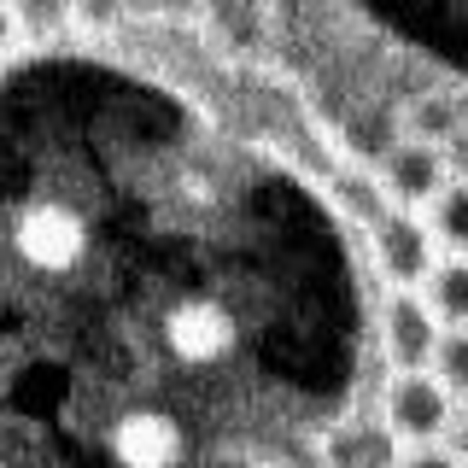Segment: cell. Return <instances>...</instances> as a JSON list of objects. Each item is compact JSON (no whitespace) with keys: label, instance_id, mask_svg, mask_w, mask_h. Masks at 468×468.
Wrapping results in <instances>:
<instances>
[{"label":"cell","instance_id":"obj_1","mask_svg":"<svg viewBox=\"0 0 468 468\" xmlns=\"http://www.w3.org/2000/svg\"><path fill=\"white\" fill-rule=\"evenodd\" d=\"M240 346V322L217 292H187L165 311V351L187 369H217Z\"/></svg>","mask_w":468,"mask_h":468},{"label":"cell","instance_id":"obj_2","mask_svg":"<svg viewBox=\"0 0 468 468\" xmlns=\"http://www.w3.org/2000/svg\"><path fill=\"white\" fill-rule=\"evenodd\" d=\"M369 234H375V263H380V275H387L392 287H428V275L439 270L433 223H421L416 211L392 205V211H380L369 223Z\"/></svg>","mask_w":468,"mask_h":468},{"label":"cell","instance_id":"obj_3","mask_svg":"<svg viewBox=\"0 0 468 468\" xmlns=\"http://www.w3.org/2000/svg\"><path fill=\"white\" fill-rule=\"evenodd\" d=\"M439 340H445V328H439L433 304L421 299V287H392V299L380 304V346L399 363V375L433 369Z\"/></svg>","mask_w":468,"mask_h":468},{"label":"cell","instance_id":"obj_4","mask_svg":"<svg viewBox=\"0 0 468 468\" xmlns=\"http://www.w3.org/2000/svg\"><path fill=\"white\" fill-rule=\"evenodd\" d=\"M451 421H457V404H451V387L439 375L416 369L387 387V428L404 445H433L439 433H451Z\"/></svg>","mask_w":468,"mask_h":468},{"label":"cell","instance_id":"obj_5","mask_svg":"<svg viewBox=\"0 0 468 468\" xmlns=\"http://www.w3.org/2000/svg\"><path fill=\"white\" fill-rule=\"evenodd\" d=\"M106 451L117 468H176L187 451V433L170 410H123L106 433Z\"/></svg>","mask_w":468,"mask_h":468},{"label":"cell","instance_id":"obj_6","mask_svg":"<svg viewBox=\"0 0 468 468\" xmlns=\"http://www.w3.org/2000/svg\"><path fill=\"white\" fill-rule=\"evenodd\" d=\"M380 182H387L392 205L421 211V205H433L451 187V158H445V146L399 141V146H387V158H380Z\"/></svg>","mask_w":468,"mask_h":468},{"label":"cell","instance_id":"obj_7","mask_svg":"<svg viewBox=\"0 0 468 468\" xmlns=\"http://www.w3.org/2000/svg\"><path fill=\"white\" fill-rule=\"evenodd\" d=\"M404 451H399V433L387 421H340L328 439H322V468H399Z\"/></svg>","mask_w":468,"mask_h":468},{"label":"cell","instance_id":"obj_8","mask_svg":"<svg viewBox=\"0 0 468 468\" xmlns=\"http://www.w3.org/2000/svg\"><path fill=\"white\" fill-rule=\"evenodd\" d=\"M421 299L433 304V316L445 328H468V258H439V270L428 275Z\"/></svg>","mask_w":468,"mask_h":468},{"label":"cell","instance_id":"obj_9","mask_svg":"<svg viewBox=\"0 0 468 468\" xmlns=\"http://www.w3.org/2000/svg\"><path fill=\"white\" fill-rule=\"evenodd\" d=\"M404 123H410V141H428V146H451L463 135V100H451V94H421L416 106L404 112Z\"/></svg>","mask_w":468,"mask_h":468},{"label":"cell","instance_id":"obj_10","mask_svg":"<svg viewBox=\"0 0 468 468\" xmlns=\"http://www.w3.org/2000/svg\"><path fill=\"white\" fill-rule=\"evenodd\" d=\"M433 234L451 246V258H468V182H451L445 194L433 199Z\"/></svg>","mask_w":468,"mask_h":468},{"label":"cell","instance_id":"obj_11","mask_svg":"<svg viewBox=\"0 0 468 468\" xmlns=\"http://www.w3.org/2000/svg\"><path fill=\"white\" fill-rule=\"evenodd\" d=\"M70 12H77V0H6V29H36V36H48V29L70 24Z\"/></svg>","mask_w":468,"mask_h":468},{"label":"cell","instance_id":"obj_12","mask_svg":"<svg viewBox=\"0 0 468 468\" xmlns=\"http://www.w3.org/2000/svg\"><path fill=\"white\" fill-rule=\"evenodd\" d=\"M433 375L451 387V399L468 404V328H445V340H439V357H433Z\"/></svg>","mask_w":468,"mask_h":468},{"label":"cell","instance_id":"obj_13","mask_svg":"<svg viewBox=\"0 0 468 468\" xmlns=\"http://www.w3.org/2000/svg\"><path fill=\"white\" fill-rule=\"evenodd\" d=\"M129 12H135L129 0H77L70 24H77V29H88V36H112V29L129 18Z\"/></svg>","mask_w":468,"mask_h":468},{"label":"cell","instance_id":"obj_14","mask_svg":"<svg viewBox=\"0 0 468 468\" xmlns=\"http://www.w3.org/2000/svg\"><path fill=\"white\" fill-rule=\"evenodd\" d=\"M399 468H468V463L457 451H445V445H416V451H404Z\"/></svg>","mask_w":468,"mask_h":468},{"label":"cell","instance_id":"obj_15","mask_svg":"<svg viewBox=\"0 0 468 468\" xmlns=\"http://www.w3.org/2000/svg\"><path fill=\"white\" fill-rule=\"evenodd\" d=\"M445 158H451V176H457V182H468V123H463V135L445 146Z\"/></svg>","mask_w":468,"mask_h":468},{"label":"cell","instance_id":"obj_16","mask_svg":"<svg viewBox=\"0 0 468 468\" xmlns=\"http://www.w3.org/2000/svg\"><path fill=\"white\" fill-rule=\"evenodd\" d=\"M135 12H158V18H170V12H187L194 0H129Z\"/></svg>","mask_w":468,"mask_h":468},{"label":"cell","instance_id":"obj_17","mask_svg":"<svg viewBox=\"0 0 468 468\" xmlns=\"http://www.w3.org/2000/svg\"><path fill=\"white\" fill-rule=\"evenodd\" d=\"M451 451H457V457L468 463V404L457 410V421H451Z\"/></svg>","mask_w":468,"mask_h":468}]
</instances>
